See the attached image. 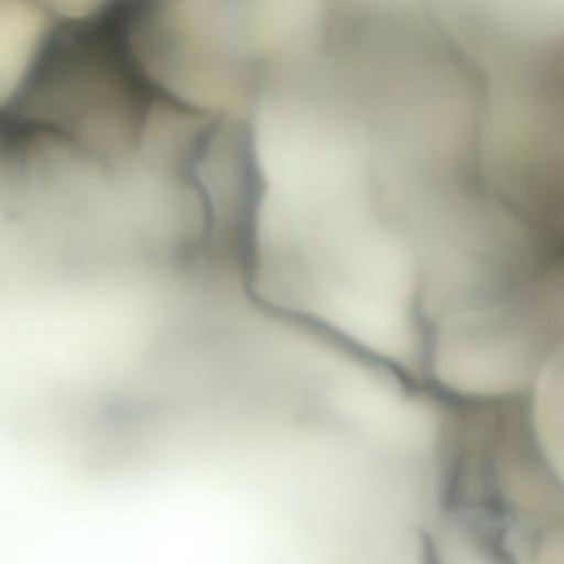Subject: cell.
Listing matches in <instances>:
<instances>
[{
    "label": "cell",
    "instance_id": "cell-2",
    "mask_svg": "<svg viewBox=\"0 0 564 564\" xmlns=\"http://www.w3.org/2000/svg\"><path fill=\"white\" fill-rule=\"evenodd\" d=\"M518 564H564V519L544 527L519 554Z\"/></svg>",
    "mask_w": 564,
    "mask_h": 564
},
{
    "label": "cell",
    "instance_id": "cell-1",
    "mask_svg": "<svg viewBox=\"0 0 564 564\" xmlns=\"http://www.w3.org/2000/svg\"><path fill=\"white\" fill-rule=\"evenodd\" d=\"M436 564H510L478 527L447 529L437 545Z\"/></svg>",
    "mask_w": 564,
    "mask_h": 564
}]
</instances>
